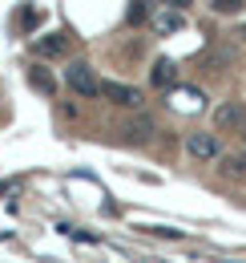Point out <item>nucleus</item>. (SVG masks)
<instances>
[{
  "instance_id": "nucleus-1",
  "label": "nucleus",
  "mask_w": 246,
  "mask_h": 263,
  "mask_svg": "<svg viewBox=\"0 0 246 263\" xmlns=\"http://www.w3.org/2000/svg\"><path fill=\"white\" fill-rule=\"evenodd\" d=\"M65 81H69V89H73L77 98H97V93H101V81H97V73H93L89 61H69Z\"/></svg>"
},
{
  "instance_id": "nucleus-2",
  "label": "nucleus",
  "mask_w": 246,
  "mask_h": 263,
  "mask_svg": "<svg viewBox=\"0 0 246 263\" xmlns=\"http://www.w3.org/2000/svg\"><path fill=\"white\" fill-rule=\"evenodd\" d=\"M186 150H190V158H198V162H218V158H222L218 134H190V138H186Z\"/></svg>"
},
{
  "instance_id": "nucleus-3",
  "label": "nucleus",
  "mask_w": 246,
  "mask_h": 263,
  "mask_svg": "<svg viewBox=\"0 0 246 263\" xmlns=\"http://www.w3.org/2000/svg\"><path fill=\"white\" fill-rule=\"evenodd\" d=\"M101 98L113 105H125V109H141V89H133L125 81H101Z\"/></svg>"
},
{
  "instance_id": "nucleus-4",
  "label": "nucleus",
  "mask_w": 246,
  "mask_h": 263,
  "mask_svg": "<svg viewBox=\"0 0 246 263\" xmlns=\"http://www.w3.org/2000/svg\"><path fill=\"white\" fill-rule=\"evenodd\" d=\"M166 101H170V109H178V114H198L202 109V89H194V85H174L170 93H166Z\"/></svg>"
},
{
  "instance_id": "nucleus-5",
  "label": "nucleus",
  "mask_w": 246,
  "mask_h": 263,
  "mask_svg": "<svg viewBox=\"0 0 246 263\" xmlns=\"http://www.w3.org/2000/svg\"><path fill=\"white\" fill-rule=\"evenodd\" d=\"M218 130H246V101H222L214 109Z\"/></svg>"
},
{
  "instance_id": "nucleus-6",
  "label": "nucleus",
  "mask_w": 246,
  "mask_h": 263,
  "mask_svg": "<svg viewBox=\"0 0 246 263\" xmlns=\"http://www.w3.org/2000/svg\"><path fill=\"white\" fill-rule=\"evenodd\" d=\"M154 134H157V130H154V118H146V114L129 118V122L121 126V138L129 142V146H141V142H150Z\"/></svg>"
},
{
  "instance_id": "nucleus-7",
  "label": "nucleus",
  "mask_w": 246,
  "mask_h": 263,
  "mask_svg": "<svg viewBox=\"0 0 246 263\" xmlns=\"http://www.w3.org/2000/svg\"><path fill=\"white\" fill-rule=\"evenodd\" d=\"M150 25H154L157 36H170V33H178V29L186 25V12H178V8H154Z\"/></svg>"
},
{
  "instance_id": "nucleus-8",
  "label": "nucleus",
  "mask_w": 246,
  "mask_h": 263,
  "mask_svg": "<svg viewBox=\"0 0 246 263\" xmlns=\"http://www.w3.org/2000/svg\"><path fill=\"white\" fill-rule=\"evenodd\" d=\"M150 85H154V89H166V93H170V89L178 85V65H174L170 57H157V61H154V69H150Z\"/></svg>"
},
{
  "instance_id": "nucleus-9",
  "label": "nucleus",
  "mask_w": 246,
  "mask_h": 263,
  "mask_svg": "<svg viewBox=\"0 0 246 263\" xmlns=\"http://www.w3.org/2000/svg\"><path fill=\"white\" fill-rule=\"evenodd\" d=\"M32 49H36L40 57H65V53H69V36H65V33L40 36V41H32Z\"/></svg>"
},
{
  "instance_id": "nucleus-10",
  "label": "nucleus",
  "mask_w": 246,
  "mask_h": 263,
  "mask_svg": "<svg viewBox=\"0 0 246 263\" xmlns=\"http://www.w3.org/2000/svg\"><path fill=\"white\" fill-rule=\"evenodd\" d=\"M150 4H154V0H129L125 25H146V21H150Z\"/></svg>"
},
{
  "instance_id": "nucleus-11",
  "label": "nucleus",
  "mask_w": 246,
  "mask_h": 263,
  "mask_svg": "<svg viewBox=\"0 0 246 263\" xmlns=\"http://www.w3.org/2000/svg\"><path fill=\"white\" fill-rule=\"evenodd\" d=\"M29 81H32V89H40V93H57V81H53V77H49L40 65L29 69Z\"/></svg>"
},
{
  "instance_id": "nucleus-12",
  "label": "nucleus",
  "mask_w": 246,
  "mask_h": 263,
  "mask_svg": "<svg viewBox=\"0 0 246 263\" xmlns=\"http://www.w3.org/2000/svg\"><path fill=\"white\" fill-rule=\"evenodd\" d=\"M246 0H214V12H222V16H234V12H242Z\"/></svg>"
},
{
  "instance_id": "nucleus-13",
  "label": "nucleus",
  "mask_w": 246,
  "mask_h": 263,
  "mask_svg": "<svg viewBox=\"0 0 246 263\" xmlns=\"http://www.w3.org/2000/svg\"><path fill=\"white\" fill-rule=\"evenodd\" d=\"M20 25H25V29H36V25H40V12H36V8H29V12L20 16Z\"/></svg>"
},
{
  "instance_id": "nucleus-14",
  "label": "nucleus",
  "mask_w": 246,
  "mask_h": 263,
  "mask_svg": "<svg viewBox=\"0 0 246 263\" xmlns=\"http://www.w3.org/2000/svg\"><path fill=\"white\" fill-rule=\"evenodd\" d=\"M161 4H166V8H178V12H182V8L190 4V0H161Z\"/></svg>"
},
{
  "instance_id": "nucleus-15",
  "label": "nucleus",
  "mask_w": 246,
  "mask_h": 263,
  "mask_svg": "<svg viewBox=\"0 0 246 263\" xmlns=\"http://www.w3.org/2000/svg\"><path fill=\"white\" fill-rule=\"evenodd\" d=\"M238 36H242V41H246V25H242V29H238Z\"/></svg>"
},
{
  "instance_id": "nucleus-16",
  "label": "nucleus",
  "mask_w": 246,
  "mask_h": 263,
  "mask_svg": "<svg viewBox=\"0 0 246 263\" xmlns=\"http://www.w3.org/2000/svg\"><path fill=\"white\" fill-rule=\"evenodd\" d=\"M238 162H242V166H246V150H242V158H238Z\"/></svg>"
}]
</instances>
